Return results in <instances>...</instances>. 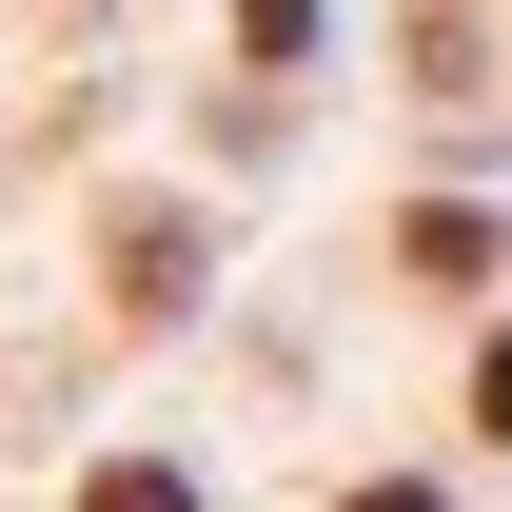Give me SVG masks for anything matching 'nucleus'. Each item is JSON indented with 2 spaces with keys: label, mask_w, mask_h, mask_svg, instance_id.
<instances>
[{
  "label": "nucleus",
  "mask_w": 512,
  "mask_h": 512,
  "mask_svg": "<svg viewBox=\"0 0 512 512\" xmlns=\"http://www.w3.org/2000/svg\"><path fill=\"white\" fill-rule=\"evenodd\" d=\"M394 256H414V276H453V296H473V276H493V217H473V197H434V217H414V237H394Z\"/></svg>",
  "instance_id": "1"
},
{
  "label": "nucleus",
  "mask_w": 512,
  "mask_h": 512,
  "mask_svg": "<svg viewBox=\"0 0 512 512\" xmlns=\"http://www.w3.org/2000/svg\"><path fill=\"white\" fill-rule=\"evenodd\" d=\"M79 512H197V473H158V453H119V473H99Z\"/></svg>",
  "instance_id": "2"
},
{
  "label": "nucleus",
  "mask_w": 512,
  "mask_h": 512,
  "mask_svg": "<svg viewBox=\"0 0 512 512\" xmlns=\"http://www.w3.org/2000/svg\"><path fill=\"white\" fill-rule=\"evenodd\" d=\"M355 512H434V493H355Z\"/></svg>",
  "instance_id": "3"
}]
</instances>
